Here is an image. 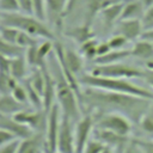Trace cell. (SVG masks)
Segmentation results:
<instances>
[{
  "label": "cell",
  "mask_w": 153,
  "mask_h": 153,
  "mask_svg": "<svg viewBox=\"0 0 153 153\" xmlns=\"http://www.w3.org/2000/svg\"><path fill=\"white\" fill-rule=\"evenodd\" d=\"M151 100L152 99L133 94L86 86L85 90L81 91L79 98L80 106H86L88 110H96L98 114L117 112L137 124L149 106Z\"/></svg>",
  "instance_id": "1"
},
{
  "label": "cell",
  "mask_w": 153,
  "mask_h": 153,
  "mask_svg": "<svg viewBox=\"0 0 153 153\" xmlns=\"http://www.w3.org/2000/svg\"><path fill=\"white\" fill-rule=\"evenodd\" d=\"M78 81L80 85L86 87H94V88H102L106 91L112 92H120V93H127L133 94L147 99H153V91L137 86L129 81V79H120V78H108V76H97L91 73L82 74L78 78Z\"/></svg>",
  "instance_id": "2"
},
{
  "label": "cell",
  "mask_w": 153,
  "mask_h": 153,
  "mask_svg": "<svg viewBox=\"0 0 153 153\" xmlns=\"http://www.w3.org/2000/svg\"><path fill=\"white\" fill-rule=\"evenodd\" d=\"M59 62V61H57ZM55 86H56V99L61 109V112L67 115L73 122H78L80 117V103L79 98L66 79L63 72L61 71L60 65H57L56 73L54 75Z\"/></svg>",
  "instance_id": "3"
},
{
  "label": "cell",
  "mask_w": 153,
  "mask_h": 153,
  "mask_svg": "<svg viewBox=\"0 0 153 153\" xmlns=\"http://www.w3.org/2000/svg\"><path fill=\"white\" fill-rule=\"evenodd\" d=\"M0 24L16 27L18 30H22L33 37H39V38H45L49 41H53L55 38L54 33L51 32L48 26L39 20L36 17L27 16L24 13H0Z\"/></svg>",
  "instance_id": "4"
},
{
  "label": "cell",
  "mask_w": 153,
  "mask_h": 153,
  "mask_svg": "<svg viewBox=\"0 0 153 153\" xmlns=\"http://www.w3.org/2000/svg\"><path fill=\"white\" fill-rule=\"evenodd\" d=\"M91 74L97 76H108V78H120V79H133V78H141L143 76V69L126 65L122 62L110 63V65H97L92 71Z\"/></svg>",
  "instance_id": "5"
},
{
  "label": "cell",
  "mask_w": 153,
  "mask_h": 153,
  "mask_svg": "<svg viewBox=\"0 0 153 153\" xmlns=\"http://www.w3.org/2000/svg\"><path fill=\"white\" fill-rule=\"evenodd\" d=\"M94 128L105 129L123 136H128L131 130V121L117 112L97 114L94 117Z\"/></svg>",
  "instance_id": "6"
},
{
  "label": "cell",
  "mask_w": 153,
  "mask_h": 153,
  "mask_svg": "<svg viewBox=\"0 0 153 153\" xmlns=\"http://www.w3.org/2000/svg\"><path fill=\"white\" fill-rule=\"evenodd\" d=\"M61 109L59 104H54L48 114L47 122V135L44 141V153H56L57 152V137L60 129Z\"/></svg>",
  "instance_id": "7"
},
{
  "label": "cell",
  "mask_w": 153,
  "mask_h": 153,
  "mask_svg": "<svg viewBox=\"0 0 153 153\" xmlns=\"http://www.w3.org/2000/svg\"><path fill=\"white\" fill-rule=\"evenodd\" d=\"M57 152L59 153H75V137L73 121L61 112L60 129L57 137Z\"/></svg>",
  "instance_id": "8"
},
{
  "label": "cell",
  "mask_w": 153,
  "mask_h": 153,
  "mask_svg": "<svg viewBox=\"0 0 153 153\" xmlns=\"http://www.w3.org/2000/svg\"><path fill=\"white\" fill-rule=\"evenodd\" d=\"M94 128V116L90 112L84 115L74 127L75 137V153H82L87 142L90 141V135Z\"/></svg>",
  "instance_id": "9"
},
{
  "label": "cell",
  "mask_w": 153,
  "mask_h": 153,
  "mask_svg": "<svg viewBox=\"0 0 153 153\" xmlns=\"http://www.w3.org/2000/svg\"><path fill=\"white\" fill-rule=\"evenodd\" d=\"M12 116L16 121L30 127L32 130H42L47 128L48 114L44 112V110H37V111L22 110Z\"/></svg>",
  "instance_id": "10"
},
{
  "label": "cell",
  "mask_w": 153,
  "mask_h": 153,
  "mask_svg": "<svg viewBox=\"0 0 153 153\" xmlns=\"http://www.w3.org/2000/svg\"><path fill=\"white\" fill-rule=\"evenodd\" d=\"M143 31L141 19H123L118 20L115 25V33L123 36L128 41L140 39Z\"/></svg>",
  "instance_id": "11"
},
{
  "label": "cell",
  "mask_w": 153,
  "mask_h": 153,
  "mask_svg": "<svg viewBox=\"0 0 153 153\" xmlns=\"http://www.w3.org/2000/svg\"><path fill=\"white\" fill-rule=\"evenodd\" d=\"M94 139L103 142L105 146L111 147L112 149H122L124 151V148L127 147V145L130 142V137L128 136H123L120 134H116L114 131L110 130H105V129H99V128H94Z\"/></svg>",
  "instance_id": "12"
},
{
  "label": "cell",
  "mask_w": 153,
  "mask_h": 153,
  "mask_svg": "<svg viewBox=\"0 0 153 153\" xmlns=\"http://www.w3.org/2000/svg\"><path fill=\"white\" fill-rule=\"evenodd\" d=\"M0 128L12 133L19 140H24L33 135V130L30 127L23 123H19L13 118V116H10V115L0 114Z\"/></svg>",
  "instance_id": "13"
},
{
  "label": "cell",
  "mask_w": 153,
  "mask_h": 153,
  "mask_svg": "<svg viewBox=\"0 0 153 153\" xmlns=\"http://www.w3.org/2000/svg\"><path fill=\"white\" fill-rule=\"evenodd\" d=\"M67 1L68 0H45L47 17L54 25L59 27L61 26L62 18L66 13Z\"/></svg>",
  "instance_id": "14"
},
{
  "label": "cell",
  "mask_w": 153,
  "mask_h": 153,
  "mask_svg": "<svg viewBox=\"0 0 153 153\" xmlns=\"http://www.w3.org/2000/svg\"><path fill=\"white\" fill-rule=\"evenodd\" d=\"M123 6H124V2H116V4L109 5L99 11L103 17V23H104L105 27L109 29V27H112L114 25H116V23L121 18Z\"/></svg>",
  "instance_id": "15"
},
{
  "label": "cell",
  "mask_w": 153,
  "mask_h": 153,
  "mask_svg": "<svg viewBox=\"0 0 153 153\" xmlns=\"http://www.w3.org/2000/svg\"><path fill=\"white\" fill-rule=\"evenodd\" d=\"M130 51H131V57H136L145 62L153 60V43L152 42L140 38L139 41L134 43Z\"/></svg>",
  "instance_id": "16"
},
{
  "label": "cell",
  "mask_w": 153,
  "mask_h": 153,
  "mask_svg": "<svg viewBox=\"0 0 153 153\" xmlns=\"http://www.w3.org/2000/svg\"><path fill=\"white\" fill-rule=\"evenodd\" d=\"M131 57V51L130 49H117V50H110L108 54L97 56L93 59V62L96 65H110V63H116L121 62L124 59Z\"/></svg>",
  "instance_id": "17"
},
{
  "label": "cell",
  "mask_w": 153,
  "mask_h": 153,
  "mask_svg": "<svg viewBox=\"0 0 153 153\" xmlns=\"http://www.w3.org/2000/svg\"><path fill=\"white\" fill-rule=\"evenodd\" d=\"M145 12H146V8L141 4V1L131 0V1L124 2L120 20H123V19H142Z\"/></svg>",
  "instance_id": "18"
},
{
  "label": "cell",
  "mask_w": 153,
  "mask_h": 153,
  "mask_svg": "<svg viewBox=\"0 0 153 153\" xmlns=\"http://www.w3.org/2000/svg\"><path fill=\"white\" fill-rule=\"evenodd\" d=\"M23 108H24V104L16 100L12 94H2L0 97V114L12 116L22 111Z\"/></svg>",
  "instance_id": "19"
},
{
  "label": "cell",
  "mask_w": 153,
  "mask_h": 153,
  "mask_svg": "<svg viewBox=\"0 0 153 153\" xmlns=\"http://www.w3.org/2000/svg\"><path fill=\"white\" fill-rule=\"evenodd\" d=\"M42 142V136L38 134H33L27 139L20 140L18 153H41Z\"/></svg>",
  "instance_id": "20"
},
{
  "label": "cell",
  "mask_w": 153,
  "mask_h": 153,
  "mask_svg": "<svg viewBox=\"0 0 153 153\" xmlns=\"http://www.w3.org/2000/svg\"><path fill=\"white\" fill-rule=\"evenodd\" d=\"M26 65H27V62H26V59L24 55L11 59V61H10L11 75L17 80H22L26 75Z\"/></svg>",
  "instance_id": "21"
},
{
  "label": "cell",
  "mask_w": 153,
  "mask_h": 153,
  "mask_svg": "<svg viewBox=\"0 0 153 153\" xmlns=\"http://www.w3.org/2000/svg\"><path fill=\"white\" fill-rule=\"evenodd\" d=\"M25 53V48H22L19 45L12 44L5 39H2L0 37V54L8 57V59H13L20 55H24Z\"/></svg>",
  "instance_id": "22"
},
{
  "label": "cell",
  "mask_w": 153,
  "mask_h": 153,
  "mask_svg": "<svg viewBox=\"0 0 153 153\" xmlns=\"http://www.w3.org/2000/svg\"><path fill=\"white\" fill-rule=\"evenodd\" d=\"M17 81L18 80L14 79L10 72H0V94H11L18 85Z\"/></svg>",
  "instance_id": "23"
},
{
  "label": "cell",
  "mask_w": 153,
  "mask_h": 153,
  "mask_svg": "<svg viewBox=\"0 0 153 153\" xmlns=\"http://www.w3.org/2000/svg\"><path fill=\"white\" fill-rule=\"evenodd\" d=\"M67 35H69L72 38L78 41L80 44H82L84 42L93 38V32L90 29L88 24H85L84 26H79V27H73L69 32H67Z\"/></svg>",
  "instance_id": "24"
},
{
  "label": "cell",
  "mask_w": 153,
  "mask_h": 153,
  "mask_svg": "<svg viewBox=\"0 0 153 153\" xmlns=\"http://www.w3.org/2000/svg\"><path fill=\"white\" fill-rule=\"evenodd\" d=\"M139 126L145 133L153 134V99L151 100L149 106L147 108L146 112L143 114L142 118L139 122Z\"/></svg>",
  "instance_id": "25"
},
{
  "label": "cell",
  "mask_w": 153,
  "mask_h": 153,
  "mask_svg": "<svg viewBox=\"0 0 153 153\" xmlns=\"http://www.w3.org/2000/svg\"><path fill=\"white\" fill-rule=\"evenodd\" d=\"M30 84L32 85V87L41 94L43 96V90H44V75L41 68H36L35 72L32 73L31 78L29 79Z\"/></svg>",
  "instance_id": "26"
},
{
  "label": "cell",
  "mask_w": 153,
  "mask_h": 153,
  "mask_svg": "<svg viewBox=\"0 0 153 153\" xmlns=\"http://www.w3.org/2000/svg\"><path fill=\"white\" fill-rule=\"evenodd\" d=\"M97 45H98V42L96 41V38H91V39H88L81 44L80 51L87 59L93 60L97 56Z\"/></svg>",
  "instance_id": "27"
},
{
  "label": "cell",
  "mask_w": 153,
  "mask_h": 153,
  "mask_svg": "<svg viewBox=\"0 0 153 153\" xmlns=\"http://www.w3.org/2000/svg\"><path fill=\"white\" fill-rule=\"evenodd\" d=\"M51 48H53V43L49 39L44 41L42 44L38 45V49H37V54H38V68L45 63V56L49 54V51L51 50Z\"/></svg>",
  "instance_id": "28"
},
{
  "label": "cell",
  "mask_w": 153,
  "mask_h": 153,
  "mask_svg": "<svg viewBox=\"0 0 153 153\" xmlns=\"http://www.w3.org/2000/svg\"><path fill=\"white\" fill-rule=\"evenodd\" d=\"M19 2L18 0H0V12L2 13H13L18 12Z\"/></svg>",
  "instance_id": "29"
},
{
  "label": "cell",
  "mask_w": 153,
  "mask_h": 153,
  "mask_svg": "<svg viewBox=\"0 0 153 153\" xmlns=\"http://www.w3.org/2000/svg\"><path fill=\"white\" fill-rule=\"evenodd\" d=\"M32 2H33V12H35V17L43 22V20L45 19V17H47L45 0H32Z\"/></svg>",
  "instance_id": "30"
},
{
  "label": "cell",
  "mask_w": 153,
  "mask_h": 153,
  "mask_svg": "<svg viewBox=\"0 0 153 153\" xmlns=\"http://www.w3.org/2000/svg\"><path fill=\"white\" fill-rule=\"evenodd\" d=\"M11 94L13 96V98H14L16 100H18V102L22 103V104L29 103V97H27L26 88L23 87V86H20V85H17V86L14 87V90L12 91Z\"/></svg>",
  "instance_id": "31"
},
{
  "label": "cell",
  "mask_w": 153,
  "mask_h": 153,
  "mask_svg": "<svg viewBox=\"0 0 153 153\" xmlns=\"http://www.w3.org/2000/svg\"><path fill=\"white\" fill-rule=\"evenodd\" d=\"M129 41L127 39V38H124L123 36H121V35H114L109 41H108V43H109V45H110V48H111V50H117V49H123V47L128 43Z\"/></svg>",
  "instance_id": "32"
},
{
  "label": "cell",
  "mask_w": 153,
  "mask_h": 153,
  "mask_svg": "<svg viewBox=\"0 0 153 153\" xmlns=\"http://www.w3.org/2000/svg\"><path fill=\"white\" fill-rule=\"evenodd\" d=\"M105 147V145L98 140H90L84 149L82 153H100L103 151V148Z\"/></svg>",
  "instance_id": "33"
},
{
  "label": "cell",
  "mask_w": 153,
  "mask_h": 153,
  "mask_svg": "<svg viewBox=\"0 0 153 153\" xmlns=\"http://www.w3.org/2000/svg\"><path fill=\"white\" fill-rule=\"evenodd\" d=\"M131 140L139 147L141 153H153V141L152 140H141V139H131Z\"/></svg>",
  "instance_id": "34"
},
{
  "label": "cell",
  "mask_w": 153,
  "mask_h": 153,
  "mask_svg": "<svg viewBox=\"0 0 153 153\" xmlns=\"http://www.w3.org/2000/svg\"><path fill=\"white\" fill-rule=\"evenodd\" d=\"M141 22H142V25H143V30L153 29V6H151L146 10Z\"/></svg>",
  "instance_id": "35"
},
{
  "label": "cell",
  "mask_w": 153,
  "mask_h": 153,
  "mask_svg": "<svg viewBox=\"0 0 153 153\" xmlns=\"http://www.w3.org/2000/svg\"><path fill=\"white\" fill-rule=\"evenodd\" d=\"M142 79L153 90V60L146 62V69H143V76H142Z\"/></svg>",
  "instance_id": "36"
},
{
  "label": "cell",
  "mask_w": 153,
  "mask_h": 153,
  "mask_svg": "<svg viewBox=\"0 0 153 153\" xmlns=\"http://www.w3.org/2000/svg\"><path fill=\"white\" fill-rule=\"evenodd\" d=\"M20 145V140L16 139L4 146L0 147V153H18V148Z\"/></svg>",
  "instance_id": "37"
},
{
  "label": "cell",
  "mask_w": 153,
  "mask_h": 153,
  "mask_svg": "<svg viewBox=\"0 0 153 153\" xmlns=\"http://www.w3.org/2000/svg\"><path fill=\"white\" fill-rule=\"evenodd\" d=\"M18 2H19V8L24 14H27V16L35 14L32 0H18Z\"/></svg>",
  "instance_id": "38"
},
{
  "label": "cell",
  "mask_w": 153,
  "mask_h": 153,
  "mask_svg": "<svg viewBox=\"0 0 153 153\" xmlns=\"http://www.w3.org/2000/svg\"><path fill=\"white\" fill-rule=\"evenodd\" d=\"M16 139L17 137L12 133L0 128V147L6 145V143H8V142H11V141H13V140H16Z\"/></svg>",
  "instance_id": "39"
},
{
  "label": "cell",
  "mask_w": 153,
  "mask_h": 153,
  "mask_svg": "<svg viewBox=\"0 0 153 153\" xmlns=\"http://www.w3.org/2000/svg\"><path fill=\"white\" fill-rule=\"evenodd\" d=\"M110 50H111V48H110V45H109L108 42L98 43V45H97V56L105 55V54H108ZM97 56H96V57H97Z\"/></svg>",
  "instance_id": "40"
},
{
  "label": "cell",
  "mask_w": 153,
  "mask_h": 153,
  "mask_svg": "<svg viewBox=\"0 0 153 153\" xmlns=\"http://www.w3.org/2000/svg\"><path fill=\"white\" fill-rule=\"evenodd\" d=\"M122 153H141V151L139 149V147L133 142V140H130V142L127 145V147L124 148V151Z\"/></svg>",
  "instance_id": "41"
},
{
  "label": "cell",
  "mask_w": 153,
  "mask_h": 153,
  "mask_svg": "<svg viewBox=\"0 0 153 153\" xmlns=\"http://www.w3.org/2000/svg\"><path fill=\"white\" fill-rule=\"evenodd\" d=\"M141 39H145V41H148V42H152L153 43V29H149V30H145L140 37Z\"/></svg>",
  "instance_id": "42"
},
{
  "label": "cell",
  "mask_w": 153,
  "mask_h": 153,
  "mask_svg": "<svg viewBox=\"0 0 153 153\" xmlns=\"http://www.w3.org/2000/svg\"><path fill=\"white\" fill-rule=\"evenodd\" d=\"M139 1H141V4L145 6L146 10L148 7H151V6H153V0H139Z\"/></svg>",
  "instance_id": "43"
},
{
  "label": "cell",
  "mask_w": 153,
  "mask_h": 153,
  "mask_svg": "<svg viewBox=\"0 0 153 153\" xmlns=\"http://www.w3.org/2000/svg\"><path fill=\"white\" fill-rule=\"evenodd\" d=\"M100 153H114V152H112V148H111V147H109V146H105Z\"/></svg>",
  "instance_id": "44"
}]
</instances>
